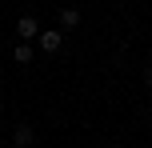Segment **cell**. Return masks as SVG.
Listing matches in <instances>:
<instances>
[{
    "instance_id": "cell-1",
    "label": "cell",
    "mask_w": 152,
    "mask_h": 148,
    "mask_svg": "<svg viewBox=\"0 0 152 148\" xmlns=\"http://www.w3.org/2000/svg\"><path fill=\"white\" fill-rule=\"evenodd\" d=\"M36 44H40V52H60V48H64V32L60 28H48V32L36 36Z\"/></svg>"
},
{
    "instance_id": "cell-2",
    "label": "cell",
    "mask_w": 152,
    "mask_h": 148,
    "mask_svg": "<svg viewBox=\"0 0 152 148\" xmlns=\"http://www.w3.org/2000/svg\"><path fill=\"white\" fill-rule=\"evenodd\" d=\"M16 36L20 40H36L40 36V20L36 16H20V20H16Z\"/></svg>"
},
{
    "instance_id": "cell-3",
    "label": "cell",
    "mask_w": 152,
    "mask_h": 148,
    "mask_svg": "<svg viewBox=\"0 0 152 148\" xmlns=\"http://www.w3.org/2000/svg\"><path fill=\"white\" fill-rule=\"evenodd\" d=\"M32 144H36L32 128H28V124H16V132H12V148H32Z\"/></svg>"
},
{
    "instance_id": "cell-4",
    "label": "cell",
    "mask_w": 152,
    "mask_h": 148,
    "mask_svg": "<svg viewBox=\"0 0 152 148\" xmlns=\"http://www.w3.org/2000/svg\"><path fill=\"white\" fill-rule=\"evenodd\" d=\"M60 28H76V24H80V12H76V8H60Z\"/></svg>"
},
{
    "instance_id": "cell-5",
    "label": "cell",
    "mask_w": 152,
    "mask_h": 148,
    "mask_svg": "<svg viewBox=\"0 0 152 148\" xmlns=\"http://www.w3.org/2000/svg\"><path fill=\"white\" fill-rule=\"evenodd\" d=\"M12 60H16V64H28V60H32V44H28V40L12 48Z\"/></svg>"
},
{
    "instance_id": "cell-6",
    "label": "cell",
    "mask_w": 152,
    "mask_h": 148,
    "mask_svg": "<svg viewBox=\"0 0 152 148\" xmlns=\"http://www.w3.org/2000/svg\"><path fill=\"white\" fill-rule=\"evenodd\" d=\"M144 84L152 88V64H148V68H144Z\"/></svg>"
}]
</instances>
